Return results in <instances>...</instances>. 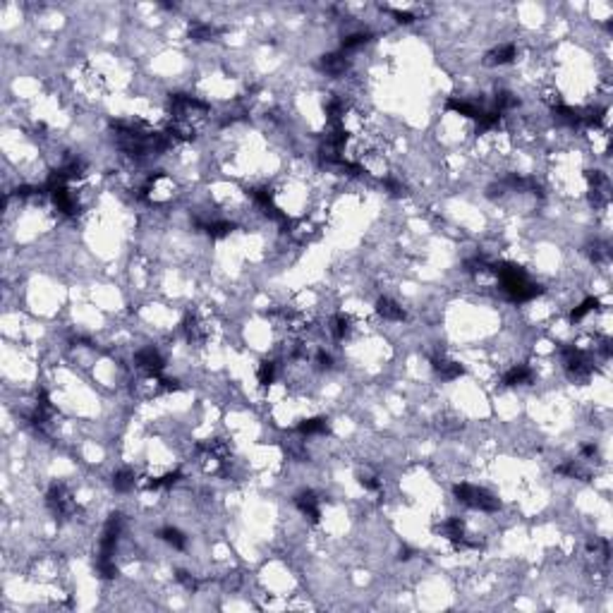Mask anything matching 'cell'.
<instances>
[{"mask_svg": "<svg viewBox=\"0 0 613 613\" xmlns=\"http://www.w3.org/2000/svg\"><path fill=\"white\" fill-rule=\"evenodd\" d=\"M376 314L389 323H402L407 319V309L398 300H393L391 295H381L376 300Z\"/></svg>", "mask_w": 613, "mask_h": 613, "instance_id": "6da1fadb", "label": "cell"}, {"mask_svg": "<svg viewBox=\"0 0 613 613\" xmlns=\"http://www.w3.org/2000/svg\"><path fill=\"white\" fill-rule=\"evenodd\" d=\"M156 534H159L161 542L168 544L170 549H175V551H185V549H187V534L182 530H177V527H172V525L161 527Z\"/></svg>", "mask_w": 613, "mask_h": 613, "instance_id": "7a4b0ae2", "label": "cell"}]
</instances>
